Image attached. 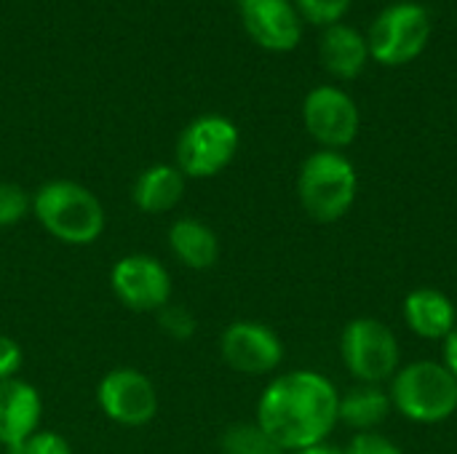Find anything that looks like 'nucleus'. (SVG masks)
<instances>
[{
	"label": "nucleus",
	"mask_w": 457,
	"mask_h": 454,
	"mask_svg": "<svg viewBox=\"0 0 457 454\" xmlns=\"http://www.w3.org/2000/svg\"><path fill=\"white\" fill-rule=\"evenodd\" d=\"M340 393L329 377L292 369L268 383L257 401L254 423L287 454L327 444L340 423Z\"/></svg>",
	"instance_id": "nucleus-1"
},
{
	"label": "nucleus",
	"mask_w": 457,
	"mask_h": 454,
	"mask_svg": "<svg viewBox=\"0 0 457 454\" xmlns=\"http://www.w3.org/2000/svg\"><path fill=\"white\" fill-rule=\"evenodd\" d=\"M32 217L64 246H91L107 227V211L94 190L72 179H51L32 193Z\"/></svg>",
	"instance_id": "nucleus-2"
},
{
	"label": "nucleus",
	"mask_w": 457,
	"mask_h": 454,
	"mask_svg": "<svg viewBox=\"0 0 457 454\" xmlns=\"http://www.w3.org/2000/svg\"><path fill=\"white\" fill-rule=\"evenodd\" d=\"M359 193L353 163L337 150L311 153L297 174V198L303 211L321 225L343 219Z\"/></svg>",
	"instance_id": "nucleus-3"
},
{
	"label": "nucleus",
	"mask_w": 457,
	"mask_h": 454,
	"mask_svg": "<svg viewBox=\"0 0 457 454\" xmlns=\"http://www.w3.org/2000/svg\"><path fill=\"white\" fill-rule=\"evenodd\" d=\"M394 409L420 425H436L457 412V380L442 361H412L391 377Z\"/></svg>",
	"instance_id": "nucleus-4"
},
{
	"label": "nucleus",
	"mask_w": 457,
	"mask_h": 454,
	"mask_svg": "<svg viewBox=\"0 0 457 454\" xmlns=\"http://www.w3.org/2000/svg\"><path fill=\"white\" fill-rule=\"evenodd\" d=\"M340 356L348 375L361 385L391 383L402 361V351L394 329L372 316L353 318L343 326Z\"/></svg>",
	"instance_id": "nucleus-5"
},
{
	"label": "nucleus",
	"mask_w": 457,
	"mask_h": 454,
	"mask_svg": "<svg viewBox=\"0 0 457 454\" xmlns=\"http://www.w3.org/2000/svg\"><path fill=\"white\" fill-rule=\"evenodd\" d=\"M241 144L238 126L217 112L190 120L177 139V169L187 179H212L222 174Z\"/></svg>",
	"instance_id": "nucleus-6"
},
{
	"label": "nucleus",
	"mask_w": 457,
	"mask_h": 454,
	"mask_svg": "<svg viewBox=\"0 0 457 454\" xmlns=\"http://www.w3.org/2000/svg\"><path fill=\"white\" fill-rule=\"evenodd\" d=\"M431 37V16L418 3H394L378 13L367 32L370 56L386 67L410 64Z\"/></svg>",
	"instance_id": "nucleus-7"
},
{
	"label": "nucleus",
	"mask_w": 457,
	"mask_h": 454,
	"mask_svg": "<svg viewBox=\"0 0 457 454\" xmlns=\"http://www.w3.org/2000/svg\"><path fill=\"white\" fill-rule=\"evenodd\" d=\"M96 404L115 425L145 428L158 415V391L145 372L134 367H115L99 380Z\"/></svg>",
	"instance_id": "nucleus-8"
},
{
	"label": "nucleus",
	"mask_w": 457,
	"mask_h": 454,
	"mask_svg": "<svg viewBox=\"0 0 457 454\" xmlns=\"http://www.w3.org/2000/svg\"><path fill=\"white\" fill-rule=\"evenodd\" d=\"M115 300L134 313H158L171 302V273L150 254H126L110 268Z\"/></svg>",
	"instance_id": "nucleus-9"
},
{
	"label": "nucleus",
	"mask_w": 457,
	"mask_h": 454,
	"mask_svg": "<svg viewBox=\"0 0 457 454\" xmlns=\"http://www.w3.org/2000/svg\"><path fill=\"white\" fill-rule=\"evenodd\" d=\"M303 123L321 150L340 153L359 136L361 118L356 102L343 88L319 86L303 102Z\"/></svg>",
	"instance_id": "nucleus-10"
},
{
	"label": "nucleus",
	"mask_w": 457,
	"mask_h": 454,
	"mask_svg": "<svg viewBox=\"0 0 457 454\" xmlns=\"http://www.w3.org/2000/svg\"><path fill=\"white\" fill-rule=\"evenodd\" d=\"M220 353L233 372L262 377L281 367L284 343L268 324L233 321L220 337Z\"/></svg>",
	"instance_id": "nucleus-11"
},
{
	"label": "nucleus",
	"mask_w": 457,
	"mask_h": 454,
	"mask_svg": "<svg viewBox=\"0 0 457 454\" xmlns=\"http://www.w3.org/2000/svg\"><path fill=\"white\" fill-rule=\"evenodd\" d=\"M246 35L265 51H292L303 37V21L289 0H233Z\"/></svg>",
	"instance_id": "nucleus-12"
},
{
	"label": "nucleus",
	"mask_w": 457,
	"mask_h": 454,
	"mask_svg": "<svg viewBox=\"0 0 457 454\" xmlns=\"http://www.w3.org/2000/svg\"><path fill=\"white\" fill-rule=\"evenodd\" d=\"M43 423V399L37 388L27 380H3L0 383V447L5 452L16 450L24 439L40 431Z\"/></svg>",
	"instance_id": "nucleus-13"
},
{
	"label": "nucleus",
	"mask_w": 457,
	"mask_h": 454,
	"mask_svg": "<svg viewBox=\"0 0 457 454\" xmlns=\"http://www.w3.org/2000/svg\"><path fill=\"white\" fill-rule=\"evenodd\" d=\"M404 324L410 326L412 334L423 340H447V334L457 326L455 302L431 286L415 289L404 297Z\"/></svg>",
	"instance_id": "nucleus-14"
},
{
	"label": "nucleus",
	"mask_w": 457,
	"mask_h": 454,
	"mask_svg": "<svg viewBox=\"0 0 457 454\" xmlns=\"http://www.w3.org/2000/svg\"><path fill=\"white\" fill-rule=\"evenodd\" d=\"M319 56L329 75H335L340 80H353L364 72V67L370 62L367 37L359 29L337 21L324 29V35L319 40Z\"/></svg>",
	"instance_id": "nucleus-15"
},
{
	"label": "nucleus",
	"mask_w": 457,
	"mask_h": 454,
	"mask_svg": "<svg viewBox=\"0 0 457 454\" xmlns=\"http://www.w3.org/2000/svg\"><path fill=\"white\" fill-rule=\"evenodd\" d=\"M185 187H187V177L177 166L153 163L137 177L131 198L142 214H166L179 206Z\"/></svg>",
	"instance_id": "nucleus-16"
},
{
	"label": "nucleus",
	"mask_w": 457,
	"mask_h": 454,
	"mask_svg": "<svg viewBox=\"0 0 457 454\" xmlns=\"http://www.w3.org/2000/svg\"><path fill=\"white\" fill-rule=\"evenodd\" d=\"M169 249L187 270H212L220 260L217 233L195 217H179L171 222Z\"/></svg>",
	"instance_id": "nucleus-17"
},
{
	"label": "nucleus",
	"mask_w": 457,
	"mask_h": 454,
	"mask_svg": "<svg viewBox=\"0 0 457 454\" xmlns=\"http://www.w3.org/2000/svg\"><path fill=\"white\" fill-rule=\"evenodd\" d=\"M394 412L391 396L388 391H383L380 385H356L348 393L340 396V409L337 417L343 425L353 428L356 433H367L380 428L388 415Z\"/></svg>",
	"instance_id": "nucleus-18"
},
{
	"label": "nucleus",
	"mask_w": 457,
	"mask_h": 454,
	"mask_svg": "<svg viewBox=\"0 0 457 454\" xmlns=\"http://www.w3.org/2000/svg\"><path fill=\"white\" fill-rule=\"evenodd\" d=\"M222 454H287L257 423H236L222 433Z\"/></svg>",
	"instance_id": "nucleus-19"
},
{
	"label": "nucleus",
	"mask_w": 457,
	"mask_h": 454,
	"mask_svg": "<svg viewBox=\"0 0 457 454\" xmlns=\"http://www.w3.org/2000/svg\"><path fill=\"white\" fill-rule=\"evenodd\" d=\"M32 211V195L13 182H0V227L19 225Z\"/></svg>",
	"instance_id": "nucleus-20"
},
{
	"label": "nucleus",
	"mask_w": 457,
	"mask_h": 454,
	"mask_svg": "<svg viewBox=\"0 0 457 454\" xmlns=\"http://www.w3.org/2000/svg\"><path fill=\"white\" fill-rule=\"evenodd\" d=\"M353 5V0H295V8L297 13L311 21V24H319V27H332L337 24L348 8Z\"/></svg>",
	"instance_id": "nucleus-21"
},
{
	"label": "nucleus",
	"mask_w": 457,
	"mask_h": 454,
	"mask_svg": "<svg viewBox=\"0 0 457 454\" xmlns=\"http://www.w3.org/2000/svg\"><path fill=\"white\" fill-rule=\"evenodd\" d=\"M158 326L166 337L185 343L195 334V316L185 308V305H174L169 302L166 308L158 310Z\"/></svg>",
	"instance_id": "nucleus-22"
},
{
	"label": "nucleus",
	"mask_w": 457,
	"mask_h": 454,
	"mask_svg": "<svg viewBox=\"0 0 457 454\" xmlns=\"http://www.w3.org/2000/svg\"><path fill=\"white\" fill-rule=\"evenodd\" d=\"M8 454H72V447L64 436H59L56 431H35L29 439H24L16 450Z\"/></svg>",
	"instance_id": "nucleus-23"
},
{
	"label": "nucleus",
	"mask_w": 457,
	"mask_h": 454,
	"mask_svg": "<svg viewBox=\"0 0 457 454\" xmlns=\"http://www.w3.org/2000/svg\"><path fill=\"white\" fill-rule=\"evenodd\" d=\"M345 454H404L402 447H396L388 436L378 433V431H367V433H356L348 444Z\"/></svg>",
	"instance_id": "nucleus-24"
},
{
	"label": "nucleus",
	"mask_w": 457,
	"mask_h": 454,
	"mask_svg": "<svg viewBox=\"0 0 457 454\" xmlns=\"http://www.w3.org/2000/svg\"><path fill=\"white\" fill-rule=\"evenodd\" d=\"M21 364H24V351H21V345H19L13 337L0 334V383H3V380L19 377Z\"/></svg>",
	"instance_id": "nucleus-25"
},
{
	"label": "nucleus",
	"mask_w": 457,
	"mask_h": 454,
	"mask_svg": "<svg viewBox=\"0 0 457 454\" xmlns=\"http://www.w3.org/2000/svg\"><path fill=\"white\" fill-rule=\"evenodd\" d=\"M445 359H442V364L453 372V377L457 380V326L447 334V340H445V353H442Z\"/></svg>",
	"instance_id": "nucleus-26"
},
{
	"label": "nucleus",
	"mask_w": 457,
	"mask_h": 454,
	"mask_svg": "<svg viewBox=\"0 0 457 454\" xmlns=\"http://www.w3.org/2000/svg\"><path fill=\"white\" fill-rule=\"evenodd\" d=\"M292 454H345V450H337V447H329V444H319V447H311V450H303V452Z\"/></svg>",
	"instance_id": "nucleus-27"
}]
</instances>
